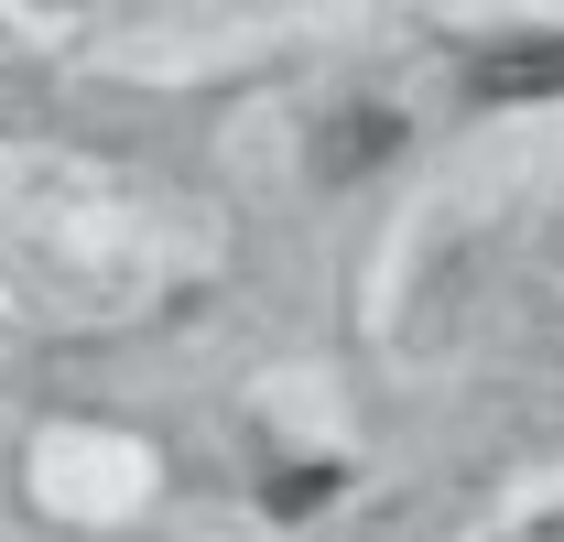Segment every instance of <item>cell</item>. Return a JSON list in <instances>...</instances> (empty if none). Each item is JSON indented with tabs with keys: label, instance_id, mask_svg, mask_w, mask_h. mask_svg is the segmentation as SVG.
I'll return each mask as SVG.
<instances>
[{
	"label": "cell",
	"instance_id": "cell-1",
	"mask_svg": "<svg viewBox=\"0 0 564 542\" xmlns=\"http://www.w3.org/2000/svg\"><path fill=\"white\" fill-rule=\"evenodd\" d=\"M467 98H564V33L554 44H499L467 66Z\"/></svg>",
	"mask_w": 564,
	"mask_h": 542
},
{
	"label": "cell",
	"instance_id": "cell-2",
	"mask_svg": "<svg viewBox=\"0 0 564 542\" xmlns=\"http://www.w3.org/2000/svg\"><path fill=\"white\" fill-rule=\"evenodd\" d=\"M337 477H348V467H293V477H272L261 499H272V521H304V510H326V499H337Z\"/></svg>",
	"mask_w": 564,
	"mask_h": 542
}]
</instances>
